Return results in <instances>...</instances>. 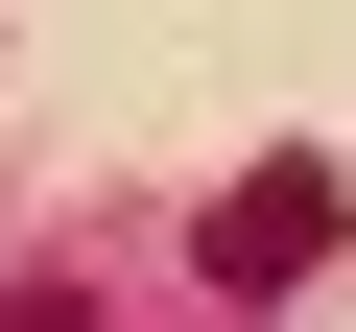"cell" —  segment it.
Listing matches in <instances>:
<instances>
[{
    "instance_id": "obj_2",
    "label": "cell",
    "mask_w": 356,
    "mask_h": 332,
    "mask_svg": "<svg viewBox=\"0 0 356 332\" xmlns=\"http://www.w3.org/2000/svg\"><path fill=\"white\" fill-rule=\"evenodd\" d=\"M0 332H95V285H0Z\"/></svg>"
},
{
    "instance_id": "obj_1",
    "label": "cell",
    "mask_w": 356,
    "mask_h": 332,
    "mask_svg": "<svg viewBox=\"0 0 356 332\" xmlns=\"http://www.w3.org/2000/svg\"><path fill=\"white\" fill-rule=\"evenodd\" d=\"M332 238H356V190H332L309 142H285V166H238V190H214V308H285Z\"/></svg>"
}]
</instances>
